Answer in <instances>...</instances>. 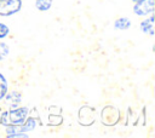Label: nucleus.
I'll return each instance as SVG.
<instances>
[{"mask_svg": "<svg viewBox=\"0 0 155 138\" xmlns=\"http://www.w3.org/2000/svg\"><path fill=\"white\" fill-rule=\"evenodd\" d=\"M28 108L25 107H16L12 108L10 111H2L1 117H0V123L1 125H22L25 119L28 117Z\"/></svg>", "mask_w": 155, "mask_h": 138, "instance_id": "f257e3e1", "label": "nucleus"}, {"mask_svg": "<svg viewBox=\"0 0 155 138\" xmlns=\"http://www.w3.org/2000/svg\"><path fill=\"white\" fill-rule=\"evenodd\" d=\"M21 7L22 0H0V16H11L18 12Z\"/></svg>", "mask_w": 155, "mask_h": 138, "instance_id": "f03ea898", "label": "nucleus"}, {"mask_svg": "<svg viewBox=\"0 0 155 138\" xmlns=\"http://www.w3.org/2000/svg\"><path fill=\"white\" fill-rule=\"evenodd\" d=\"M154 11V0H138L133 6V12L137 16H147Z\"/></svg>", "mask_w": 155, "mask_h": 138, "instance_id": "7ed1b4c3", "label": "nucleus"}, {"mask_svg": "<svg viewBox=\"0 0 155 138\" xmlns=\"http://www.w3.org/2000/svg\"><path fill=\"white\" fill-rule=\"evenodd\" d=\"M119 117H120L119 110L114 107H107L102 111V121H103L104 125L111 126V125H114L115 122L119 121Z\"/></svg>", "mask_w": 155, "mask_h": 138, "instance_id": "20e7f679", "label": "nucleus"}, {"mask_svg": "<svg viewBox=\"0 0 155 138\" xmlns=\"http://www.w3.org/2000/svg\"><path fill=\"white\" fill-rule=\"evenodd\" d=\"M140 29L143 33L154 35V16H149L140 23Z\"/></svg>", "mask_w": 155, "mask_h": 138, "instance_id": "39448f33", "label": "nucleus"}, {"mask_svg": "<svg viewBox=\"0 0 155 138\" xmlns=\"http://www.w3.org/2000/svg\"><path fill=\"white\" fill-rule=\"evenodd\" d=\"M4 98L7 99L8 104L11 105V108H16V107H18V104H19V102H21V93L13 91V92H11V93H6Z\"/></svg>", "mask_w": 155, "mask_h": 138, "instance_id": "423d86ee", "label": "nucleus"}, {"mask_svg": "<svg viewBox=\"0 0 155 138\" xmlns=\"http://www.w3.org/2000/svg\"><path fill=\"white\" fill-rule=\"evenodd\" d=\"M35 125H36V120L33 119V117H27L25 121L19 125V128H21V132H30L35 128Z\"/></svg>", "mask_w": 155, "mask_h": 138, "instance_id": "0eeeda50", "label": "nucleus"}, {"mask_svg": "<svg viewBox=\"0 0 155 138\" xmlns=\"http://www.w3.org/2000/svg\"><path fill=\"white\" fill-rule=\"evenodd\" d=\"M114 24H115V28H117L120 30H126V29H128L131 27V21L127 17H120V18H117L115 21Z\"/></svg>", "mask_w": 155, "mask_h": 138, "instance_id": "6e6552de", "label": "nucleus"}, {"mask_svg": "<svg viewBox=\"0 0 155 138\" xmlns=\"http://www.w3.org/2000/svg\"><path fill=\"white\" fill-rule=\"evenodd\" d=\"M8 90V85H7V80L5 79V76L0 73V100L4 99L5 94L7 93Z\"/></svg>", "mask_w": 155, "mask_h": 138, "instance_id": "1a4fd4ad", "label": "nucleus"}, {"mask_svg": "<svg viewBox=\"0 0 155 138\" xmlns=\"http://www.w3.org/2000/svg\"><path fill=\"white\" fill-rule=\"evenodd\" d=\"M51 5H52V0H35V6L40 11L50 10Z\"/></svg>", "mask_w": 155, "mask_h": 138, "instance_id": "9d476101", "label": "nucleus"}, {"mask_svg": "<svg viewBox=\"0 0 155 138\" xmlns=\"http://www.w3.org/2000/svg\"><path fill=\"white\" fill-rule=\"evenodd\" d=\"M8 31H10V28H8L6 24H4V23H1V22H0V39H2V38H5V36H7Z\"/></svg>", "mask_w": 155, "mask_h": 138, "instance_id": "9b49d317", "label": "nucleus"}, {"mask_svg": "<svg viewBox=\"0 0 155 138\" xmlns=\"http://www.w3.org/2000/svg\"><path fill=\"white\" fill-rule=\"evenodd\" d=\"M8 53V47L6 46V44L0 42V61Z\"/></svg>", "mask_w": 155, "mask_h": 138, "instance_id": "f8f14e48", "label": "nucleus"}, {"mask_svg": "<svg viewBox=\"0 0 155 138\" xmlns=\"http://www.w3.org/2000/svg\"><path fill=\"white\" fill-rule=\"evenodd\" d=\"M0 117H1V111H0Z\"/></svg>", "mask_w": 155, "mask_h": 138, "instance_id": "ddd939ff", "label": "nucleus"}, {"mask_svg": "<svg viewBox=\"0 0 155 138\" xmlns=\"http://www.w3.org/2000/svg\"><path fill=\"white\" fill-rule=\"evenodd\" d=\"M133 1H134V2H136V1H138V0H133Z\"/></svg>", "mask_w": 155, "mask_h": 138, "instance_id": "4468645a", "label": "nucleus"}]
</instances>
